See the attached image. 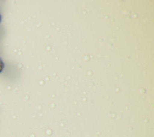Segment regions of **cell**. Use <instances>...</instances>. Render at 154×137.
I'll return each mask as SVG.
<instances>
[{
    "mask_svg": "<svg viewBox=\"0 0 154 137\" xmlns=\"http://www.w3.org/2000/svg\"><path fill=\"white\" fill-rule=\"evenodd\" d=\"M1 21H2V16L0 14V23H1Z\"/></svg>",
    "mask_w": 154,
    "mask_h": 137,
    "instance_id": "cell-2",
    "label": "cell"
},
{
    "mask_svg": "<svg viewBox=\"0 0 154 137\" xmlns=\"http://www.w3.org/2000/svg\"><path fill=\"white\" fill-rule=\"evenodd\" d=\"M4 67H5V64H4L3 61L0 59V73L3 71Z\"/></svg>",
    "mask_w": 154,
    "mask_h": 137,
    "instance_id": "cell-1",
    "label": "cell"
}]
</instances>
